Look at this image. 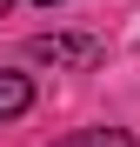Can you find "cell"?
<instances>
[{
	"instance_id": "obj_1",
	"label": "cell",
	"mask_w": 140,
	"mask_h": 147,
	"mask_svg": "<svg viewBox=\"0 0 140 147\" xmlns=\"http://www.w3.org/2000/svg\"><path fill=\"white\" fill-rule=\"evenodd\" d=\"M33 54H40V60H74V67H87V60H100V40H67V34H40V40H33Z\"/></svg>"
},
{
	"instance_id": "obj_2",
	"label": "cell",
	"mask_w": 140,
	"mask_h": 147,
	"mask_svg": "<svg viewBox=\"0 0 140 147\" xmlns=\"http://www.w3.org/2000/svg\"><path fill=\"white\" fill-rule=\"evenodd\" d=\"M27 107H33L27 74H7V67H0V120H13V114H27Z\"/></svg>"
},
{
	"instance_id": "obj_3",
	"label": "cell",
	"mask_w": 140,
	"mask_h": 147,
	"mask_svg": "<svg viewBox=\"0 0 140 147\" xmlns=\"http://www.w3.org/2000/svg\"><path fill=\"white\" fill-rule=\"evenodd\" d=\"M54 147H140L127 127H80V134H67V140H54Z\"/></svg>"
},
{
	"instance_id": "obj_4",
	"label": "cell",
	"mask_w": 140,
	"mask_h": 147,
	"mask_svg": "<svg viewBox=\"0 0 140 147\" xmlns=\"http://www.w3.org/2000/svg\"><path fill=\"white\" fill-rule=\"evenodd\" d=\"M7 7H13V0H0V13H7Z\"/></svg>"
},
{
	"instance_id": "obj_5",
	"label": "cell",
	"mask_w": 140,
	"mask_h": 147,
	"mask_svg": "<svg viewBox=\"0 0 140 147\" xmlns=\"http://www.w3.org/2000/svg\"><path fill=\"white\" fill-rule=\"evenodd\" d=\"M40 7H54V0H40Z\"/></svg>"
}]
</instances>
